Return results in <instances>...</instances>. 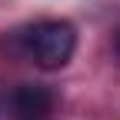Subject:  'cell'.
<instances>
[{
	"label": "cell",
	"instance_id": "obj_1",
	"mask_svg": "<svg viewBox=\"0 0 120 120\" xmlns=\"http://www.w3.org/2000/svg\"><path fill=\"white\" fill-rule=\"evenodd\" d=\"M23 43L37 67L60 70L70 64L73 50H77V30L70 20H40L23 34Z\"/></svg>",
	"mask_w": 120,
	"mask_h": 120
},
{
	"label": "cell",
	"instance_id": "obj_2",
	"mask_svg": "<svg viewBox=\"0 0 120 120\" xmlns=\"http://www.w3.org/2000/svg\"><path fill=\"white\" fill-rule=\"evenodd\" d=\"M0 113L7 120H47L53 113V94L43 83H17L0 94Z\"/></svg>",
	"mask_w": 120,
	"mask_h": 120
},
{
	"label": "cell",
	"instance_id": "obj_3",
	"mask_svg": "<svg viewBox=\"0 0 120 120\" xmlns=\"http://www.w3.org/2000/svg\"><path fill=\"white\" fill-rule=\"evenodd\" d=\"M117 50H120V40H117Z\"/></svg>",
	"mask_w": 120,
	"mask_h": 120
}]
</instances>
